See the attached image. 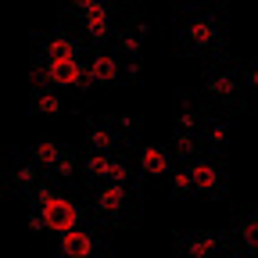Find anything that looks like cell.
<instances>
[{
    "label": "cell",
    "instance_id": "1",
    "mask_svg": "<svg viewBox=\"0 0 258 258\" xmlns=\"http://www.w3.org/2000/svg\"><path fill=\"white\" fill-rule=\"evenodd\" d=\"M176 25L172 40V57H190L198 64H212L230 57V8L222 4H205V0H190V4H172L169 11Z\"/></svg>",
    "mask_w": 258,
    "mask_h": 258
},
{
    "label": "cell",
    "instance_id": "2",
    "mask_svg": "<svg viewBox=\"0 0 258 258\" xmlns=\"http://www.w3.org/2000/svg\"><path fill=\"white\" fill-rule=\"evenodd\" d=\"M240 69L244 61L240 57H222V61H212V64H201V83L194 86L201 97V104L208 111H219V115H247L251 111V101L244 93V83H240Z\"/></svg>",
    "mask_w": 258,
    "mask_h": 258
},
{
    "label": "cell",
    "instance_id": "3",
    "mask_svg": "<svg viewBox=\"0 0 258 258\" xmlns=\"http://www.w3.org/2000/svg\"><path fill=\"white\" fill-rule=\"evenodd\" d=\"M79 190L86 194L90 208L115 237L125 230H137L144 222V198H147L144 190H133L125 183H97V186H79Z\"/></svg>",
    "mask_w": 258,
    "mask_h": 258
},
{
    "label": "cell",
    "instance_id": "4",
    "mask_svg": "<svg viewBox=\"0 0 258 258\" xmlns=\"http://www.w3.org/2000/svg\"><path fill=\"white\" fill-rule=\"evenodd\" d=\"M50 251L61 258H111L115 254V233L104 222L79 226V230H64L50 237Z\"/></svg>",
    "mask_w": 258,
    "mask_h": 258
},
{
    "label": "cell",
    "instance_id": "5",
    "mask_svg": "<svg viewBox=\"0 0 258 258\" xmlns=\"http://www.w3.org/2000/svg\"><path fill=\"white\" fill-rule=\"evenodd\" d=\"M43 169L29 158L25 147H8V158H4V172H0V198L4 201H29L36 186L43 183Z\"/></svg>",
    "mask_w": 258,
    "mask_h": 258
},
{
    "label": "cell",
    "instance_id": "6",
    "mask_svg": "<svg viewBox=\"0 0 258 258\" xmlns=\"http://www.w3.org/2000/svg\"><path fill=\"white\" fill-rule=\"evenodd\" d=\"M29 43H32V57H47V61H79V57H90V47L83 43V36L69 22H57V25L43 29V32L32 29Z\"/></svg>",
    "mask_w": 258,
    "mask_h": 258
},
{
    "label": "cell",
    "instance_id": "7",
    "mask_svg": "<svg viewBox=\"0 0 258 258\" xmlns=\"http://www.w3.org/2000/svg\"><path fill=\"white\" fill-rule=\"evenodd\" d=\"M172 251L179 258H233L230 233L215 230V226H201V230H172Z\"/></svg>",
    "mask_w": 258,
    "mask_h": 258
},
{
    "label": "cell",
    "instance_id": "8",
    "mask_svg": "<svg viewBox=\"0 0 258 258\" xmlns=\"http://www.w3.org/2000/svg\"><path fill=\"white\" fill-rule=\"evenodd\" d=\"M186 172L194 179L198 198H205V201H226L230 198V165H226V158L201 154L186 165Z\"/></svg>",
    "mask_w": 258,
    "mask_h": 258
},
{
    "label": "cell",
    "instance_id": "9",
    "mask_svg": "<svg viewBox=\"0 0 258 258\" xmlns=\"http://www.w3.org/2000/svg\"><path fill=\"white\" fill-rule=\"evenodd\" d=\"M226 233H230L233 258H254V251H258V208L254 205H233Z\"/></svg>",
    "mask_w": 258,
    "mask_h": 258
},
{
    "label": "cell",
    "instance_id": "10",
    "mask_svg": "<svg viewBox=\"0 0 258 258\" xmlns=\"http://www.w3.org/2000/svg\"><path fill=\"white\" fill-rule=\"evenodd\" d=\"M122 22H125V11H118V15H93V18L69 22V25L83 36V43L90 50H111L115 40H118V32H122Z\"/></svg>",
    "mask_w": 258,
    "mask_h": 258
},
{
    "label": "cell",
    "instance_id": "11",
    "mask_svg": "<svg viewBox=\"0 0 258 258\" xmlns=\"http://www.w3.org/2000/svg\"><path fill=\"white\" fill-rule=\"evenodd\" d=\"M133 161H137V169L147 176V183H165V176L172 172V165H176V158H172V147L169 144H158V140H140L133 151Z\"/></svg>",
    "mask_w": 258,
    "mask_h": 258
},
{
    "label": "cell",
    "instance_id": "12",
    "mask_svg": "<svg viewBox=\"0 0 258 258\" xmlns=\"http://www.w3.org/2000/svg\"><path fill=\"white\" fill-rule=\"evenodd\" d=\"M83 151H93V154H118V151H133L129 140L118 133V129L104 118V115H86V133L79 140Z\"/></svg>",
    "mask_w": 258,
    "mask_h": 258
},
{
    "label": "cell",
    "instance_id": "13",
    "mask_svg": "<svg viewBox=\"0 0 258 258\" xmlns=\"http://www.w3.org/2000/svg\"><path fill=\"white\" fill-rule=\"evenodd\" d=\"M198 140H201L205 154L226 158L230 147H233V118L230 115H219V111H205L201 129H198Z\"/></svg>",
    "mask_w": 258,
    "mask_h": 258
},
{
    "label": "cell",
    "instance_id": "14",
    "mask_svg": "<svg viewBox=\"0 0 258 258\" xmlns=\"http://www.w3.org/2000/svg\"><path fill=\"white\" fill-rule=\"evenodd\" d=\"M86 64H90V76H93L97 90H118V86H125V61L115 50H90Z\"/></svg>",
    "mask_w": 258,
    "mask_h": 258
},
{
    "label": "cell",
    "instance_id": "15",
    "mask_svg": "<svg viewBox=\"0 0 258 258\" xmlns=\"http://www.w3.org/2000/svg\"><path fill=\"white\" fill-rule=\"evenodd\" d=\"M172 101H176V108H172V129H179V133H198L201 129V118H205V104H201V97H198V90H190V86H179L176 93H172Z\"/></svg>",
    "mask_w": 258,
    "mask_h": 258
},
{
    "label": "cell",
    "instance_id": "16",
    "mask_svg": "<svg viewBox=\"0 0 258 258\" xmlns=\"http://www.w3.org/2000/svg\"><path fill=\"white\" fill-rule=\"evenodd\" d=\"M72 147H76L72 140H57V137H36V140H29V144H25L29 158L36 161V165H40L43 172H50V169L57 165V161L72 151Z\"/></svg>",
    "mask_w": 258,
    "mask_h": 258
},
{
    "label": "cell",
    "instance_id": "17",
    "mask_svg": "<svg viewBox=\"0 0 258 258\" xmlns=\"http://www.w3.org/2000/svg\"><path fill=\"white\" fill-rule=\"evenodd\" d=\"M125 11L115 0H72V4H61L57 8V22H83V18H93V15H118Z\"/></svg>",
    "mask_w": 258,
    "mask_h": 258
},
{
    "label": "cell",
    "instance_id": "18",
    "mask_svg": "<svg viewBox=\"0 0 258 258\" xmlns=\"http://www.w3.org/2000/svg\"><path fill=\"white\" fill-rule=\"evenodd\" d=\"M32 115H43V118H57L69 111V104H64V93L54 90V86H36L29 90V104H25Z\"/></svg>",
    "mask_w": 258,
    "mask_h": 258
},
{
    "label": "cell",
    "instance_id": "19",
    "mask_svg": "<svg viewBox=\"0 0 258 258\" xmlns=\"http://www.w3.org/2000/svg\"><path fill=\"white\" fill-rule=\"evenodd\" d=\"M161 190H165V198H169V201H176V205L198 201V190H194V179H190L186 165H172V172L165 176V183H161Z\"/></svg>",
    "mask_w": 258,
    "mask_h": 258
},
{
    "label": "cell",
    "instance_id": "20",
    "mask_svg": "<svg viewBox=\"0 0 258 258\" xmlns=\"http://www.w3.org/2000/svg\"><path fill=\"white\" fill-rule=\"evenodd\" d=\"M169 147H172L176 165H190L194 158H201V154H205L198 133H179V129H172V133H169Z\"/></svg>",
    "mask_w": 258,
    "mask_h": 258
},
{
    "label": "cell",
    "instance_id": "21",
    "mask_svg": "<svg viewBox=\"0 0 258 258\" xmlns=\"http://www.w3.org/2000/svg\"><path fill=\"white\" fill-rule=\"evenodd\" d=\"M101 115L129 140V147H137V144L144 140V118H140V115H129V111H101Z\"/></svg>",
    "mask_w": 258,
    "mask_h": 258
},
{
    "label": "cell",
    "instance_id": "22",
    "mask_svg": "<svg viewBox=\"0 0 258 258\" xmlns=\"http://www.w3.org/2000/svg\"><path fill=\"white\" fill-rule=\"evenodd\" d=\"M47 176H50L54 183H64V186H79V144H76L69 154H64Z\"/></svg>",
    "mask_w": 258,
    "mask_h": 258
},
{
    "label": "cell",
    "instance_id": "23",
    "mask_svg": "<svg viewBox=\"0 0 258 258\" xmlns=\"http://www.w3.org/2000/svg\"><path fill=\"white\" fill-rule=\"evenodd\" d=\"M144 47H147V43H144V40H137L133 32L125 29V22H122V32H118V40H115V47H111V50H115L122 61H144Z\"/></svg>",
    "mask_w": 258,
    "mask_h": 258
},
{
    "label": "cell",
    "instance_id": "24",
    "mask_svg": "<svg viewBox=\"0 0 258 258\" xmlns=\"http://www.w3.org/2000/svg\"><path fill=\"white\" fill-rule=\"evenodd\" d=\"M125 29L133 32L137 40H144V43H147V36H151V29H154V22H151V15H147V11L133 8V11H125Z\"/></svg>",
    "mask_w": 258,
    "mask_h": 258
},
{
    "label": "cell",
    "instance_id": "25",
    "mask_svg": "<svg viewBox=\"0 0 258 258\" xmlns=\"http://www.w3.org/2000/svg\"><path fill=\"white\" fill-rule=\"evenodd\" d=\"M240 83H244L247 101H254V97H258V61H254V57H247V61H244V69H240Z\"/></svg>",
    "mask_w": 258,
    "mask_h": 258
},
{
    "label": "cell",
    "instance_id": "26",
    "mask_svg": "<svg viewBox=\"0 0 258 258\" xmlns=\"http://www.w3.org/2000/svg\"><path fill=\"white\" fill-rule=\"evenodd\" d=\"M144 83V61H125V86Z\"/></svg>",
    "mask_w": 258,
    "mask_h": 258
}]
</instances>
